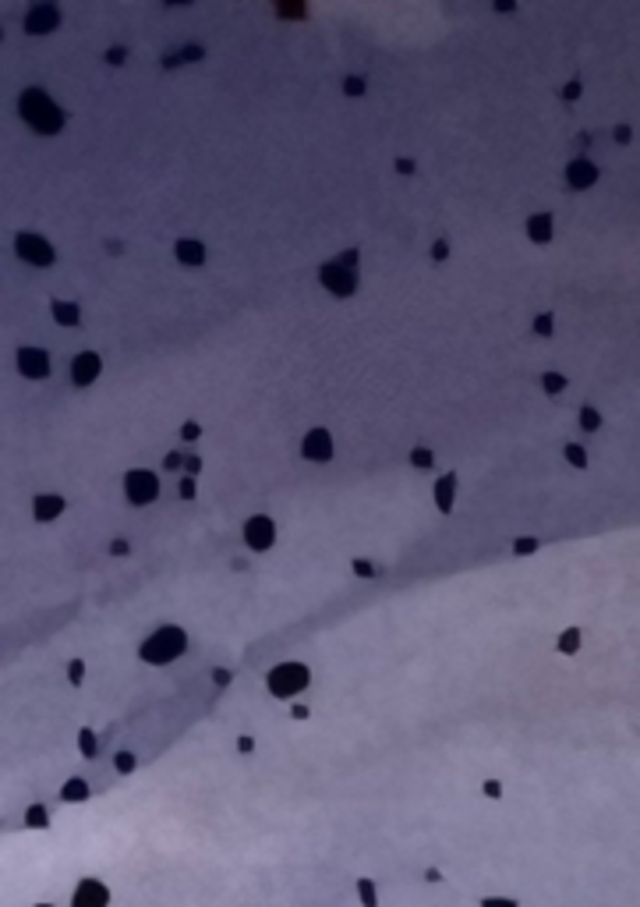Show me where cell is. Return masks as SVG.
I'll return each instance as SVG.
<instances>
[{"label": "cell", "mask_w": 640, "mask_h": 907, "mask_svg": "<svg viewBox=\"0 0 640 907\" xmlns=\"http://www.w3.org/2000/svg\"><path fill=\"white\" fill-rule=\"evenodd\" d=\"M198 436H202V425H198V422H184L181 440H198Z\"/></svg>", "instance_id": "38"}, {"label": "cell", "mask_w": 640, "mask_h": 907, "mask_svg": "<svg viewBox=\"0 0 640 907\" xmlns=\"http://www.w3.org/2000/svg\"><path fill=\"white\" fill-rule=\"evenodd\" d=\"M301 454L308 457V461H329L333 457V432L329 429H311L308 436H304V443H301Z\"/></svg>", "instance_id": "11"}, {"label": "cell", "mask_w": 640, "mask_h": 907, "mask_svg": "<svg viewBox=\"0 0 640 907\" xmlns=\"http://www.w3.org/2000/svg\"><path fill=\"white\" fill-rule=\"evenodd\" d=\"M411 465H414V468H432V450L414 447V450H411Z\"/></svg>", "instance_id": "28"}, {"label": "cell", "mask_w": 640, "mask_h": 907, "mask_svg": "<svg viewBox=\"0 0 640 907\" xmlns=\"http://www.w3.org/2000/svg\"><path fill=\"white\" fill-rule=\"evenodd\" d=\"M18 373L29 380H46L50 376V355L43 348H21L18 351Z\"/></svg>", "instance_id": "9"}, {"label": "cell", "mask_w": 640, "mask_h": 907, "mask_svg": "<svg viewBox=\"0 0 640 907\" xmlns=\"http://www.w3.org/2000/svg\"><path fill=\"white\" fill-rule=\"evenodd\" d=\"M481 907H520L517 901H510V897H485Z\"/></svg>", "instance_id": "37"}, {"label": "cell", "mask_w": 640, "mask_h": 907, "mask_svg": "<svg viewBox=\"0 0 640 907\" xmlns=\"http://www.w3.org/2000/svg\"><path fill=\"white\" fill-rule=\"evenodd\" d=\"M538 549V539H531V535H520L517 542H513V553L517 557H527V553H535Z\"/></svg>", "instance_id": "29"}, {"label": "cell", "mask_w": 640, "mask_h": 907, "mask_svg": "<svg viewBox=\"0 0 640 907\" xmlns=\"http://www.w3.org/2000/svg\"><path fill=\"white\" fill-rule=\"evenodd\" d=\"M174 255L181 259L184 266H202L205 263V245L202 241H191V238H184L174 245Z\"/></svg>", "instance_id": "15"}, {"label": "cell", "mask_w": 640, "mask_h": 907, "mask_svg": "<svg viewBox=\"0 0 640 907\" xmlns=\"http://www.w3.org/2000/svg\"><path fill=\"white\" fill-rule=\"evenodd\" d=\"M584 89H580V82H569V86H562V100H577Z\"/></svg>", "instance_id": "43"}, {"label": "cell", "mask_w": 640, "mask_h": 907, "mask_svg": "<svg viewBox=\"0 0 640 907\" xmlns=\"http://www.w3.org/2000/svg\"><path fill=\"white\" fill-rule=\"evenodd\" d=\"M432 259H435V263H443V259H450V241H443V238H439V241H435V245H432Z\"/></svg>", "instance_id": "34"}, {"label": "cell", "mask_w": 640, "mask_h": 907, "mask_svg": "<svg viewBox=\"0 0 640 907\" xmlns=\"http://www.w3.org/2000/svg\"><path fill=\"white\" fill-rule=\"evenodd\" d=\"M552 326H555L552 312H542V315L535 319V333H542V337H552Z\"/></svg>", "instance_id": "31"}, {"label": "cell", "mask_w": 640, "mask_h": 907, "mask_svg": "<svg viewBox=\"0 0 640 907\" xmlns=\"http://www.w3.org/2000/svg\"><path fill=\"white\" fill-rule=\"evenodd\" d=\"M354 574H361V578H371V574H375V567H371L368 560H354Z\"/></svg>", "instance_id": "44"}, {"label": "cell", "mask_w": 640, "mask_h": 907, "mask_svg": "<svg viewBox=\"0 0 640 907\" xmlns=\"http://www.w3.org/2000/svg\"><path fill=\"white\" fill-rule=\"evenodd\" d=\"M181 465H184V454H177V450H170V454L163 457V468H167V472H177Z\"/></svg>", "instance_id": "35"}, {"label": "cell", "mask_w": 640, "mask_h": 907, "mask_svg": "<svg viewBox=\"0 0 640 907\" xmlns=\"http://www.w3.org/2000/svg\"><path fill=\"white\" fill-rule=\"evenodd\" d=\"M57 25H61V7L57 4H36L25 14V32H32V36H46Z\"/></svg>", "instance_id": "7"}, {"label": "cell", "mask_w": 640, "mask_h": 907, "mask_svg": "<svg viewBox=\"0 0 640 907\" xmlns=\"http://www.w3.org/2000/svg\"><path fill=\"white\" fill-rule=\"evenodd\" d=\"M198 57H202V46H187V50H181V54H177V57H167L163 64L170 68V64H181V61H198Z\"/></svg>", "instance_id": "30"}, {"label": "cell", "mask_w": 640, "mask_h": 907, "mask_svg": "<svg viewBox=\"0 0 640 907\" xmlns=\"http://www.w3.org/2000/svg\"><path fill=\"white\" fill-rule=\"evenodd\" d=\"M124 493H128V500H131L135 507H145V504H153V500L160 497V482H156V475H153V472L135 468V472H128V475H124Z\"/></svg>", "instance_id": "5"}, {"label": "cell", "mask_w": 640, "mask_h": 907, "mask_svg": "<svg viewBox=\"0 0 640 907\" xmlns=\"http://www.w3.org/2000/svg\"><path fill=\"white\" fill-rule=\"evenodd\" d=\"M319 280H322V284H326V291H329V295H336V298H351V295L358 291V270L344 266L340 259L326 263V266L319 270Z\"/></svg>", "instance_id": "4"}, {"label": "cell", "mask_w": 640, "mask_h": 907, "mask_svg": "<svg viewBox=\"0 0 640 907\" xmlns=\"http://www.w3.org/2000/svg\"><path fill=\"white\" fill-rule=\"evenodd\" d=\"M128 549H131V546H128V542H124V539H117V542H113V546H110V553H117V557H124V553H128Z\"/></svg>", "instance_id": "47"}, {"label": "cell", "mask_w": 640, "mask_h": 907, "mask_svg": "<svg viewBox=\"0 0 640 907\" xmlns=\"http://www.w3.org/2000/svg\"><path fill=\"white\" fill-rule=\"evenodd\" d=\"M562 454H566V461H569L573 468H587V450H584L580 443H566Z\"/></svg>", "instance_id": "25"}, {"label": "cell", "mask_w": 640, "mask_h": 907, "mask_svg": "<svg viewBox=\"0 0 640 907\" xmlns=\"http://www.w3.org/2000/svg\"><path fill=\"white\" fill-rule=\"evenodd\" d=\"M89 784L82 776H71L64 787H61V801H89Z\"/></svg>", "instance_id": "18"}, {"label": "cell", "mask_w": 640, "mask_h": 907, "mask_svg": "<svg viewBox=\"0 0 640 907\" xmlns=\"http://www.w3.org/2000/svg\"><path fill=\"white\" fill-rule=\"evenodd\" d=\"M106 904H110L106 883H99V879H82V883L75 886L71 907H106Z\"/></svg>", "instance_id": "10"}, {"label": "cell", "mask_w": 640, "mask_h": 907, "mask_svg": "<svg viewBox=\"0 0 640 907\" xmlns=\"http://www.w3.org/2000/svg\"><path fill=\"white\" fill-rule=\"evenodd\" d=\"M113 766H117V773H124V776H128V773H135L138 759H135L131 751H117V755H113Z\"/></svg>", "instance_id": "27"}, {"label": "cell", "mask_w": 640, "mask_h": 907, "mask_svg": "<svg viewBox=\"0 0 640 907\" xmlns=\"http://www.w3.org/2000/svg\"><path fill=\"white\" fill-rule=\"evenodd\" d=\"M32 514H36V521H53V517L64 514V500L53 497V493H43V497L32 500Z\"/></svg>", "instance_id": "14"}, {"label": "cell", "mask_w": 640, "mask_h": 907, "mask_svg": "<svg viewBox=\"0 0 640 907\" xmlns=\"http://www.w3.org/2000/svg\"><path fill=\"white\" fill-rule=\"evenodd\" d=\"M396 171H400V174H414V163H411V160H396Z\"/></svg>", "instance_id": "48"}, {"label": "cell", "mask_w": 640, "mask_h": 907, "mask_svg": "<svg viewBox=\"0 0 640 907\" xmlns=\"http://www.w3.org/2000/svg\"><path fill=\"white\" fill-rule=\"evenodd\" d=\"M276 539V525L273 517H266V514H259V517H252L248 525H244V542L255 549V553H262V549H269Z\"/></svg>", "instance_id": "8"}, {"label": "cell", "mask_w": 640, "mask_h": 907, "mask_svg": "<svg viewBox=\"0 0 640 907\" xmlns=\"http://www.w3.org/2000/svg\"><path fill=\"white\" fill-rule=\"evenodd\" d=\"M14 252H18L25 263H32V266H53V259H57L53 245L43 241L39 234H18V238H14Z\"/></svg>", "instance_id": "6"}, {"label": "cell", "mask_w": 640, "mask_h": 907, "mask_svg": "<svg viewBox=\"0 0 640 907\" xmlns=\"http://www.w3.org/2000/svg\"><path fill=\"white\" fill-rule=\"evenodd\" d=\"M25 826L29 829H46L50 826V815H46V808L43 805H32L29 811H25Z\"/></svg>", "instance_id": "21"}, {"label": "cell", "mask_w": 640, "mask_h": 907, "mask_svg": "<svg viewBox=\"0 0 640 907\" xmlns=\"http://www.w3.org/2000/svg\"><path fill=\"white\" fill-rule=\"evenodd\" d=\"M184 649H187V634H184L177 624H163L156 634H149V638L142 642L138 656H142L145 663H153V667H163V663H174L177 656H184Z\"/></svg>", "instance_id": "2"}, {"label": "cell", "mask_w": 640, "mask_h": 907, "mask_svg": "<svg viewBox=\"0 0 640 907\" xmlns=\"http://www.w3.org/2000/svg\"><path fill=\"white\" fill-rule=\"evenodd\" d=\"M18 110H21L25 124L36 128L39 135H57V131L64 128V110L50 100L43 89H36V86L25 89V93L18 96Z\"/></svg>", "instance_id": "1"}, {"label": "cell", "mask_w": 640, "mask_h": 907, "mask_svg": "<svg viewBox=\"0 0 640 907\" xmlns=\"http://www.w3.org/2000/svg\"><path fill=\"white\" fill-rule=\"evenodd\" d=\"M184 468H187V475H191V479H195V475H198V472H202V457H195V454H187V457H184Z\"/></svg>", "instance_id": "39"}, {"label": "cell", "mask_w": 640, "mask_h": 907, "mask_svg": "<svg viewBox=\"0 0 640 907\" xmlns=\"http://www.w3.org/2000/svg\"><path fill=\"white\" fill-rule=\"evenodd\" d=\"M124 57H128V50H124V46H113V50H106V61H110V64H124Z\"/></svg>", "instance_id": "42"}, {"label": "cell", "mask_w": 640, "mask_h": 907, "mask_svg": "<svg viewBox=\"0 0 640 907\" xmlns=\"http://www.w3.org/2000/svg\"><path fill=\"white\" fill-rule=\"evenodd\" d=\"M308 681H311V674H308L304 663H283V667H276L269 674V695L294 699V695H301L308 688Z\"/></svg>", "instance_id": "3"}, {"label": "cell", "mask_w": 640, "mask_h": 907, "mask_svg": "<svg viewBox=\"0 0 640 907\" xmlns=\"http://www.w3.org/2000/svg\"><path fill=\"white\" fill-rule=\"evenodd\" d=\"M344 93H347V96H361V93H365V78L351 75V78L344 82Z\"/></svg>", "instance_id": "32"}, {"label": "cell", "mask_w": 640, "mask_h": 907, "mask_svg": "<svg viewBox=\"0 0 640 907\" xmlns=\"http://www.w3.org/2000/svg\"><path fill=\"white\" fill-rule=\"evenodd\" d=\"M527 238L535 245H549L552 241V213H538L527 220Z\"/></svg>", "instance_id": "16"}, {"label": "cell", "mask_w": 640, "mask_h": 907, "mask_svg": "<svg viewBox=\"0 0 640 907\" xmlns=\"http://www.w3.org/2000/svg\"><path fill=\"white\" fill-rule=\"evenodd\" d=\"M453 500H457V479L443 475L435 482V504H439V510H453Z\"/></svg>", "instance_id": "17"}, {"label": "cell", "mask_w": 640, "mask_h": 907, "mask_svg": "<svg viewBox=\"0 0 640 907\" xmlns=\"http://www.w3.org/2000/svg\"><path fill=\"white\" fill-rule=\"evenodd\" d=\"M181 500H195V479L191 475L181 479Z\"/></svg>", "instance_id": "41"}, {"label": "cell", "mask_w": 640, "mask_h": 907, "mask_svg": "<svg viewBox=\"0 0 640 907\" xmlns=\"http://www.w3.org/2000/svg\"><path fill=\"white\" fill-rule=\"evenodd\" d=\"M39 907H53V904H39Z\"/></svg>", "instance_id": "51"}, {"label": "cell", "mask_w": 640, "mask_h": 907, "mask_svg": "<svg viewBox=\"0 0 640 907\" xmlns=\"http://www.w3.org/2000/svg\"><path fill=\"white\" fill-rule=\"evenodd\" d=\"M542 390L552 394V397L562 394V390H566V376H562V373H545V376H542Z\"/></svg>", "instance_id": "23"}, {"label": "cell", "mask_w": 640, "mask_h": 907, "mask_svg": "<svg viewBox=\"0 0 640 907\" xmlns=\"http://www.w3.org/2000/svg\"><path fill=\"white\" fill-rule=\"evenodd\" d=\"M99 369H103V358H99L96 351H82V355H75V362H71V380H75V387H89V383H96Z\"/></svg>", "instance_id": "12"}, {"label": "cell", "mask_w": 640, "mask_h": 907, "mask_svg": "<svg viewBox=\"0 0 640 907\" xmlns=\"http://www.w3.org/2000/svg\"><path fill=\"white\" fill-rule=\"evenodd\" d=\"M212 681H216V684L223 688V684H230L234 677H230V670H212Z\"/></svg>", "instance_id": "45"}, {"label": "cell", "mask_w": 640, "mask_h": 907, "mask_svg": "<svg viewBox=\"0 0 640 907\" xmlns=\"http://www.w3.org/2000/svg\"><path fill=\"white\" fill-rule=\"evenodd\" d=\"M580 429L584 432H598L602 429V415L594 407H580Z\"/></svg>", "instance_id": "24"}, {"label": "cell", "mask_w": 640, "mask_h": 907, "mask_svg": "<svg viewBox=\"0 0 640 907\" xmlns=\"http://www.w3.org/2000/svg\"><path fill=\"white\" fill-rule=\"evenodd\" d=\"M612 138H616V142H619V146H626V142H630V138H634V131H630V128H626V124H616V128H612Z\"/></svg>", "instance_id": "36"}, {"label": "cell", "mask_w": 640, "mask_h": 907, "mask_svg": "<svg viewBox=\"0 0 640 907\" xmlns=\"http://www.w3.org/2000/svg\"><path fill=\"white\" fill-rule=\"evenodd\" d=\"M577 649H580V627H566V631L559 634V652L573 656Z\"/></svg>", "instance_id": "20"}, {"label": "cell", "mask_w": 640, "mask_h": 907, "mask_svg": "<svg viewBox=\"0 0 640 907\" xmlns=\"http://www.w3.org/2000/svg\"><path fill=\"white\" fill-rule=\"evenodd\" d=\"M358 901H361V907H378V893H375L371 879H358Z\"/></svg>", "instance_id": "22"}, {"label": "cell", "mask_w": 640, "mask_h": 907, "mask_svg": "<svg viewBox=\"0 0 640 907\" xmlns=\"http://www.w3.org/2000/svg\"><path fill=\"white\" fill-rule=\"evenodd\" d=\"M485 798H492V801L502 798V784L499 780H485Z\"/></svg>", "instance_id": "40"}, {"label": "cell", "mask_w": 640, "mask_h": 907, "mask_svg": "<svg viewBox=\"0 0 640 907\" xmlns=\"http://www.w3.org/2000/svg\"><path fill=\"white\" fill-rule=\"evenodd\" d=\"M290 716H294V719H308V706H294Z\"/></svg>", "instance_id": "49"}, {"label": "cell", "mask_w": 640, "mask_h": 907, "mask_svg": "<svg viewBox=\"0 0 640 907\" xmlns=\"http://www.w3.org/2000/svg\"><path fill=\"white\" fill-rule=\"evenodd\" d=\"M68 677H71V684H82V677H86V663H82V659H71Z\"/></svg>", "instance_id": "33"}, {"label": "cell", "mask_w": 640, "mask_h": 907, "mask_svg": "<svg viewBox=\"0 0 640 907\" xmlns=\"http://www.w3.org/2000/svg\"><path fill=\"white\" fill-rule=\"evenodd\" d=\"M53 319L61 323V326H78V319H82V308L75 302H53Z\"/></svg>", "instance_id": "19"}, {"label": "cell", "mask_w": 640, "mask_h": 907, "mask_svg": "<svg viewBox=\"0 0 640 907\" xmlns=\"http://www.w3.org/2000/svg\"><path fill=\"white\" fill-rule=\"evenodd\" d=\"M425 879H428V883H439V879H443V872H439V868H428V872H425Z\"/></svg>", "instance_id": "50"}, {"label": "cell", "mask_w": 640, "mask_h": 907, "mask_svg": "<svg viewBox=\"0 0 640 907\" xmlns=\"http://www.w3.org/2000/svg\"><path fill=\"white\" fill-rule=\"evenodd\" d=\"M78 748H82V755H86V759H92V755L99 751V744H96V734H92L89 726H86V730H78Z\"/></svg>", "instance_id": "26"}, {"label": "cell", "mask_w": 640, "mask_h": 907, "mask_svg": "<svg viewBox=\"0 0 640 907\" xmlns=\"http://www.w3.org/2000/svg\"><path fill=\"white\" fill-rule=\"evenodd\" d=\"M252 748H255V741H252V737H248V734H244V737H241V741H237V751H241V755H248V751H252Z\"/></svg>", "instance_id": "46"}, {"label": "cell", "mask_w": 640, "mask_h": 907, "mask_svg": "<svg viewBox=\"0 0 640 907\" xmlns=\"http://www.w3.org/2000/svg\"><path fill=\"white\" fill-rule=\"evenodd\" d=\"M594 181H598V167H594L591 160L580 156V160H569V163H566V185H569V188L584 192V188H591Z\"/></svg>", "instance_id": "13"}]
</instances>
